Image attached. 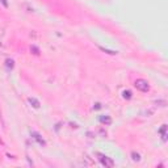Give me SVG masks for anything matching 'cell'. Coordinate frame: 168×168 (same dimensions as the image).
<instances>
[{
	"mask_svg": "<svg viewBox=\"0 0 168 168\" xmlns=\"http://www.w3.org/2000/svg\"><path fill=\"white\" fill-rule=\"evenodd\" d=\"M0 3H1V4L4 5L5 8H8V5H9V4H8V1H7V0H0Z\"/></svg>",
	"mask_w": 168,
	"mask_h": 168,
	"instance_id": "10",
	"label": "cell"
},
{
	"mask_svg": "<svg viewBox=\"0 0 168 168\" xmlns=\"http://www.w3.org/2000/svg\"><path fill=\"white\" fill-rule=\"evenodd\" d=\"M103 51L105 53H108V54H112V55H114V54H117V51H110V50H108V49H104V47H100Z\"/></svg>",
	"mask_w": 168,
	"mask_h": 168,
	"instance_id": "8",
	"label": "cell"
},
{
	"mask_svg": "<svg viewBox=\"0 0 168 168\" xmlns=\"http://www.w3.org/2000/svg\"><path fill=\"white\" fill-rule=\"evenodd\" d=\"M33 135H34V138H36V139H37V141H38V142H39V143H41V144H45V142H44V139H41V138H39V135H38V134H37V133H33Z\"/></svg>",
	"mask_w": 168,
	"mask_h": 168,
	"instance_id": "6",
	"label": "cell"
},
{
	"mask_svg": "<svg viewBox=\"0 0 168 168\" xmlns=\"http://www.w3.org/2000/svg\"><path fill=\"white\" fill-rule=\"evenodd\" d=\"M131 159L134 162H141V155L138 152H131Z\"/></svg>",
	"mask_w": 168,
	"mask_h": 168,
	"instance_id": "5",
	"label": "cell"
},
{
	"mask_svg": "<svg viewBox=\"0 0 168 168\" xmlns=\"http://www.w3.org/2000/svg\"><path fill=\"white\" fill-rule=\"evenodd\" d=\"M29 103H30V104H32V107H33V108H36V109H38V108H39V101L37 100V98L30 97V98H29Z\"/></svg>",
	"mask_w": 168,
	"mask_h": 168,
	"instance_id": "4",
	"label": "cell"
},
{
	"mask_svg": "<svg viewBox=\"0 0 168 168\" xmlns=\"http://www.w3.org/2000/svg\"><path fill=\"white\" fill-rule=\"evenodd\" d=\"M101 158H100V160H101V163H103V166L105 167H113L114 166V162L110 159V158H108V156H105V155H101V154H98Z\"/></svg>",
	"mask_w": 168,
	"mask_h": 168,
	"instance_id": "2",
	"label": "cell"
},
{
	"mask_svg": "<svg viewBox=\"0 0 168 168\" xmlns=\"http://www.w3.org/2000/svg\"><path fill=\"white\" fill-rule=\"evenodd\" d=\"M124 97L125 98H131V92L130 91H124Z\"/></svg>",
	"mask_w": 168,
	"mask_h": 168,
	"instance_id": "7",
	"label": "cell"
},
{
	"mask_svg": "<svg viewBox=\"0 0 168 168\" xmlns=\"http://www.w3.org/2000/svg\"><path fill=\"white\" fill-rule=\"evenodd\" d=\"M5 63H7V67H13V61H12V59H7V62H5Z\"/></svg>",
	"mask_w": 168,
	"mask_h": 168,
	"instance_id": "9",
	"label": "cell"
},
{
	"mask_svg": "<svg viewBox=\"0 0 168 168\" xmlns=\"http://www.w3.org/2000/svg\"><path fill=\"white\" fill-rule=\"evenodd\" d=\"M134 85H135V88L138 91H141V92H149L150 91L149 81L144 80V79H137L135 83H134Z\"/></svg>",
	"mask_w": 168,
	"mask_h": 168,
	"instance_id": "1",
	"label": "cell"
},
{
	"mask_svg": "<svg viewBox=\"0 0 168 168\" xmlns=\"http://www.w3.org/2000/svg\"><path fill=\"white\" fill-rule=\"evenodd\" d=\"M166 131H167V125H163V126H162V129L159 130V133L162 134V139L164 141V142H166V141H167V133H166Z\"/></svg>",
	"mask_w": 168,
	"mask_h": 168,
	"instance_id": "3",
	"label": "cell"
}]
</instances>
